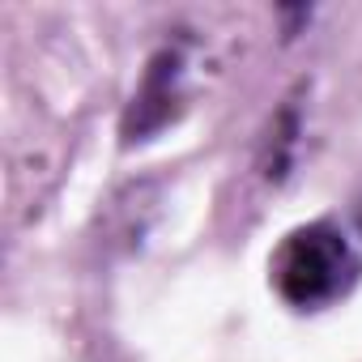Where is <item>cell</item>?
Returning <instances> with one entry per match:
<instances>
[{
	"instance_id": "obj_3",
	"label": "cell",
	"mask_w": 362,
	"mask_h": 362,
	"mask_svg": "<svg viewBox=\"0 0 362 362\" xmlns=\"http://www.w3.org/2000/svg\"><path fill=\"white\" fill-rule=\"evenodd\" d=\"M354 222H358V230H362V197H358V205H354Z\"/></svg>"
},
{
	"instance_id": "obj_2",
	"label": "cell",
	"mask_w": 362,
	"mask_h": 362,
	"mask_svg": "<svg viewBox=\"0 0 362 362\" xmlns=\"http://www.w3.org/2000/svg\"><path fill=\"white\" fill-rule=\"evenodd\" d=\"M179 73H184L179 52H158V56L149 60V73H145V81H141V90L132 94V107H128V115H124V141H145L149 132H158L162 124L175 119Z\"/></svg>"
},
{
	"instance_id": "obj_1",
	"label": "cell",
	"mask_w": 362,
	"mask_h": 362,
	"mask_svg": "<svg viewBox=\"0 0 362 362\" xmlns=\"http://www.w3.org/2000/svg\"><path fill=\"white\" fill-rule=\"evenodd\" d=\"M358 277L362 256L354 252L349 235L328 218L294 226L269 260V281L277 298L294 311H324L341 303L358 286Z\"/></svg>"
}]
</instances>
